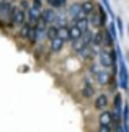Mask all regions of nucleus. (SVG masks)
I'll return each instance as SVG.
<instances>
[{
	"label": "nucleus",
	"mask_w": 129,
	"mask_h": 132,
	"mask_svg": "<svg viewBox=\"0 0 129 132\" xmlns=\"http://www.w3.org/2000/svg\"><path fill=\"white\" fill-rule=\"evenodd\" d=\"M118 51V64H119V87L121 88H127V85H129V73H127V67H126V62H124V59H123V55H121V51L119 47L116 49Z\"/></svg>",
	"instance_id": "nucleus-1"
},
{
	"label": "nucleus",
	"mask_w": 129,
	"mask_h": 132,
	"mask_svg": "<svg viewBox=\"0 0 129 132\" xmlns=\"http://www.w3.org/2000/svg\"><path fill=\"white\" fill-rule=\"evenodd\" d=\"M67 15H69L70 20H74V21H77V20L80 18H85L84 13H82V3H72L69 10H67Z\"/></svg>",
	"instance_id": "nucleus-2"
},
{
	"label": "nucleus",
	"mask_w": 129,
	"mask_h": 132,
	"mask_svg": "<svg viewBox=\"0 0 129 132\" xmlns=\"http://www.w3.org/2000/svg\"><path fill=\"white\" fill-rule=\"evenodd\" d=\"M25 20H26V12L21 7H15L12 10V21L15 24H25Z\"/></svg>",
	"instance_id": "nucleus-3"
},
{
	"label": "nucleus",
	"mask_w": 129,
	"mask_h": 132,
	"mask_svg": "<svg viewBox=\"0 0 129 132\" xmlns=\"http://www.w3.org/2000/svg\"><path fill=\"white\" fill-rule=\"evenodd\" d=\"M98 60H100L101 67H105V69L113 65V57H111V54L108 52V51H101V52L98 54Z\"/></svg>",
	"instance_id": "nucleus-4"
},
{
	"label": "nucleus",
	"mask_w": 129,
	"mask_h": 132,
	"mask_svg": "<svg viewBox=\"0 0 129 132\" xmlns=\"http://www.w3.org/2000/svg\"><path fill=\"white\" fill-rule=\"evenodd\" d=\"M12 10H13V7L10 2H5V0L0 2V18L7 20L8 16H12Z\"/></svg>",
	"instance_id": "nucleus-5"
},
{
	"label": "nucleus",
	"mask_w": 129,
	"mask_h": 132,
	"mask_svg": "<svg viewBox=\"0 0 129 132\" xmlns=\"http://www.w3.org/2000/svg\"><path fill=\"white\" fill-rule=\"evenodd\" d=\"M41 10H38V8H34V7H29V10H28V20H29V23L31 24H36L41 20Z\"/></svg>",
	"instance_id": "nucleus-6"
},
{
	"label": "nucleus",
	"mask_w": 129,
	"mask_h": 132,
	"mask_svg": "<svg viewBox=\"0 0 129 132\" xmlns=\"http://www.w3.org/2000/svg\"><path fill=\"white\" fill-rule=\"evenodd\" d=\"M100 126H110L113 124V113H110V111H103V113L100 114Z\"/></svg>",
	"instance_id": "nucleus-7"
},
{
	"label": "nucleus",
	"mask_w": 129,
	"mask_h": 132,
	"mask_svg": "<svg viewBox=\"0 0 129 132\" xmlns=\"http://www.w3.org/2000/svg\"><path fill=\"white\" fill-rule=\"evenodd\" d=\"M56 16H57V15H56V12L52 8H48V10H43V13H41V18L44 20L46 23H54L56 21Z\"/></svg>",
	"instance_id": "nucleus-8"
},
{
	"label": "nucleus",
	"mask_w": 129,
	"mask_h": 132,
	"mask_svg": "<svg viewBox=\"0 0 129 132\" xmlns=\"http://www.w3.org/2000/svg\"><path fill=\"white\" fill-rule=\"evenodd\" d=\"M74 24L77 28L82 31V34L88 31V26H90V21H88V18H80V20H77V21H74Z\"/></svg>",
	"instance_id": "nucleus-9"
},
{
	"label": "nucleus",
	"mask_w": 129,
	"mask_h": 132,
	"mask_svg": "<svg viewBox=\"0 0 129 132\" xmlns=\"http://www.w3.org/2000/svg\"><path fill=\"white\" fill-rule=\"evenodd\" d=\"M93 10H95V5H93V2H84L82 3V13H84V16L85 18H88L92 13H93Z\"/></svg>",
	"instance_id": "nucleus-10"
},
{
	"label": "nucleus",
	"mask_w": 129,
	"mask_h": 132,
	"mask_svg": "<svg viewBox=\"0 0 129 132\" xmlns=\"http://www.w3.org/2000/svg\"><path fill=\"white\" fill-rule=\"evenodd\" d=\"M96 80H98V83H100V85H106L108 82H111V75H110V72H108V70L103 69L101 72L96 75Z\"/></svg>",
	"instance_id": "nucleus-11"
},
{
	"label": "nucleus",
	"mask_w": 129,
	"mask_h": 132,
	"mask_svg": "<svg viewBox=\"0 0 129 132\" xmlns=\"http://www.w3.org/2000/svg\"><path fill=\"white\" fill-rule=\"evenodd\" d=\"M106 104H108L106 95H98L96 100H95V108L96 109H101V108H106Z\"/></svg>",
	"instance_id": "nucleus-12"
},
{
	"label": "nucleus",
	"mask_w": 129,
	"mask_h": 132,
	"mask_svg": "<svg viewBox=\"0 0 129 132\" xmlns=\"http://www.w3.org/2000/svg\"><path fill=\"white\" fill-rule=\"evenodd\" d=\"M69 34H70V41H77V39L82 38V31L75 26V24H72L69 28Z\"/></svg>",
	"instance_id": "nucleus-13"
},
{
	"label": "nucleus",
	"mask_w": 129,
	"mask_h": 132,
	"mask_svg": "<svg viewBox=\"0 0 129 132\" xmlns=\"http://www.w3.org/2000/svg\"><path fill=\"white\" fill-rule=\"evenodd\" d=\"M64 47V41L60 38H56L51 41V49H52V52H59V51H62Z\"/></svg>",
	"instance_id": "nucleus-14"
},
{
	"label": "nucleus",
	"mask_w": 129,
	"mask_h": 132,
	"mask_svg": "<svg viewBox=\"0 0 129 132\" xmlns=\"http://www.w3.org/2000/svg\"><path fill=\"white\" fill-rule=\"evenodd\" d=\"M46 36H48L51 41H52V39H56V38H59V28H57V26H48Z\"/></svg>",
	"instance_id": "nucleus-15"
},
{
	"label": "nucleus",
	"mask_w": 129,
	"mask_h": 132,
	"mask_svg": "<svg viewBox=\"0 0 129 132\" xmlns=\"http://www.w3.org/2000/svg\"><path fill=\"white\" fill-rule=\"evenodd\" d=\"M101 44H103V31H96L93 34V39H92L90 46H98V47H101Z\"/></svg>",
	"instance_id": "nucleus-16"
},
{
	"label": "nucleus",
	"mask_w": 129,
	"mask_h": 132,
	"mask_svg": "<svg viewBox=\"0 0 129 132\" xmlns=\"http://www.w3.org/2000/svg\"><path fill=\"white\" fill-rule=\"evenodd\" d=\"M82 93H84L85 98H92V96H93V87L88 83V80H85V83H84V91H82Z\"/></svg>",
	"instance_id": "nucleus-17"
},
{
	"label": "nucleus",
	"mask_w": 129,
	"mask_h": 132,
	"mask_svg": "<svg viewBox=\"0 0 129 132\" xmlns=\"http://www.w3.org/2000/svg\"><path fill=\"white\" fill-rule=\"evenodd\" d=\"M59 38L62 39V41H69L70 39V34H69V26H60L59 28Z\"/></svg>",
	"instance_id": "nucleus-18"
},
{
	"label": "nucleus",
	"mask_w": 129,
	"mask_h": 132,
	"mask_svg": "<svg viewBox=\"0 0 129 132\" xmlns=\"http://www.w3.org/2000/svg\"><path fill=\"white\" fill-rule=\"evenodd\" d=\"M88 21L92 23V24H93V26H96V28H100L101 26V20H100V15H98V13H92L90 15V16H88Z\"/></svg>",
	"instance_id": "nucleus-19"
},
{
	"label": "nucleus",
	"mask_w": 129,
	"mask_h": 132,
	"mask_svg": "<svg viewBox=\"0 0 129 132\" xmlns=\"http://www.w3.org/2000/svg\"><path fill=\"white\" fill-rule=\"evenodd\" d=\"M79 55H80L82 59H90V57H93L92 47H90V46H85V47H84V49H82L80 52H79Z\"/></svg>",
	"instance_id": "nucleus-20"
},
{
	"label": "nucleus",
	"mask_w": 129,
	"mask_h": 132,
	"mask_svg": "<svg viewBox=\"0 0 129 132\" xmlns=\"http://www.w3.org/2000/svg\"><path fill=\"white\" fill-rule=\"evenodd\" d=\"M85 46H87V44H85V41L80 38V39H77V41H74V43H72V49H74L75 52H80V51L84 49Z\"/></svg>",
	"instance_id": "nucleus-21"
},
{
	"label": "nucleus",
	"mask_w": 129,
	"mask_h": 132,
	"mask_svg": "<svg viewBox=\"0 0 129 132\" xmlns=\"http://www.w3.org/2000/svg\"><path fill=\"white\" fill-rule=\"evenodd\" d=\"M108 33L113 36V39H115V43H116V38H118V28H116V23L115 21H111V23H108Z\"/></svg>",
	"instance_id": "nucleus-22"
},
{
	"label": "nucleus",
	"mask_w": 129,
	"mask_h": 132,
	"mask_svg": "<svg viewBox=\"0 0 129 132\" xmlns=\"http://www.w3.org/2000/svg\"><path fill=\"white\" fill-rule=\"evenodd\" d=\"M113 43H115V39H113V36L108 31H103V44L105 46H113Z\"/></svg>",
	"instance_id": "nucleus-23"
},
{
	"label": "nucleus",
	"mask_w": 129,
	"mask_h": 132,
	"mask_svg": "<svg viewBox=\"0 0 129 132\" xmlns=\"http://www.w3.org/2000/svg\"><path fill=\"white\" fill-rule=\"evenodd\" d=\"M101 70H103V67H101V64H100V62H98V64H92V65H90V72H92V75H95V77L101 72Z\"/></svg>",
	"instance_id": "nucleus-24"
},
{
	"label": "nucleus",
	"mask_w": 129,
	"mask_h": 132,
	"mask_svg": "<svg viewBox=\"0 0 129 132\" xmlns=\"http://www.w3.org/2000/svg\"><path fill=\"white\" fill-rule=\"evenodd\" d=\"M98 15H100V20H101V24H105L106 23V20H108V12L105 8L100 5V8H98Z\"/></svg>",
	"instance_id": "nucleus-25"
},
{
	"label": "nucleus",
	"mask_w": 129,
	"mask_h": 132,
	"mask_svg": "<svg viewBox=\"0 0 129 132\" xmlns=\"http://www.w3.org/2000/svg\"><path fill=\"white\" fill-rule=\"evenodd\" d=\"M31 24H23V28H21V31H20V34H21L23 38H28L29 36V31H31Z\"/></svg>",
	"instance_id": "nucleus-26"
},
{
	"label": "nucleus",
	"mask_w": 129,
	"mask_h": 132,
	"mask_svg": "<svg viewBox=\"0 0 129 132\" xmlns=\"http://www.w3.org/2000/svg\"><path fill=\"white\" fill-rule=\"evenodd\" d=\"M101 3H103V8L108 12V15L115 18V13H113V10H111V7H110V0H101Z\"/></svg>",
	"instance_id": "nucleus-27"
},
{
	"label": "nucleus",
	"mask_w": 129,
	"mask_h": 132,
	"mask_svg": "<svg viewBox=\"0 0 129 132\" xmlns=\"http://www.w3.org/2000/svg\"><path fill=\"white\" fill-rule=\"evenodd\" d=\"M54 23H57V28L65 26V18H64V15H57V16H56V21H54Z\"/></svg>",
	"instance_id": "nucleus-28"
},
{
	"label": "nucleus",
	"mask_w": 129,
	"mask_h": 132,
	"mask_svg": "<svg viewBox=\"0 0 129 132\" xmlns=\"http://www.w3.org/2000/svg\"><path fill=\"white\" fill-rule=\"evenodd\" d=\"M116 28H118V34L123 36V21L119 18H116Z\"/></svg>",
	"instance_id": "nucleus-29"
},
{
	"label": "nucleus",
	"mask_w": 129,
	"mask_h": 132,
	"mask_svg": "<svg viewBox=\"0 0 129 132\" xmlns=\"http://www.w3.org/2000/svg\"><path fill=\"white\" fill-rule=\"evenodd\" d=\"M46 2L51 3V5H52V7H56V8H57V7H62V3H60L59 0H46Z\"/></svg>",
	"instance_id": "nucleus-30"
},
{
	"label": "nucleus",
	"mask_w": 129,
	"mask_h": 132,
	"mask_svg": "<svg viewBox=\"0 0 129 132\" xmlns=\"http://www.w3.org/2000/svg\"><path fill=\"white\" fill-rule=\"evenodd\" d=\"M98 132H111V127H110V126H100Z\"/></svg>",
	"instance_id": "nucleus-31"
},
{
	"label": "nucleus",
	"mask_w": 129,
	"mask_h": 132,
	"mask_svg": "<svg viewBox=\"0 0 129 132\" xmlns=\"http://www.w3.org/2000/svg\"><path fill=\"white\" fill-rule=\"evenodd\" d=\"M31 7H34V8L41 10V0H33V5H31Z\"/></svg>",
	"instance_id": "nucleus-32"
},
{
	"label": "nucleus",
	"mask_w": 129,
	"mask_h": 132,
	"mask_svg": "<svg viewBox=\"0 0 129 132\" xmlns=\"http://www.w3.org/2000/svg\"><path fill=\"white\" fill-rule=\"evenodd\" d=\"M116 132H124V129H123L121 126H118V129H116Z\"/></svg>",
	"instance_id": "nucleus-33"
},
{
	"label": "nucleus",
	"mask_w": 129,
	"mask_h": 132,
	"mask_svg": "<svg viewBox=\"0 0 129 132\" xmlns=\"http://www.w3.org/2000/svg\"><path fill=\"white\" fill-rule=\"evenodd\" d=\"M59 2H60V3H62V5H64V3H65V0H59Z\"/></svg>",
	"instance_id": "nucleus-34"
},
{
	"label": "nucleus",
	"mask_w": 129,
	"mask_h": 132,
	"mask_svg": "<svg viewBox=\"0 0 129 132\" xmlns=\"http://www.w3.org/2000/svg\"><path fill=\"white\" fill-rule=\"evenodd\" d=\"M127 28H129V24H127Z\"/></svg>",
	"instance_id": "nucleus-35"
}]
</instances>
